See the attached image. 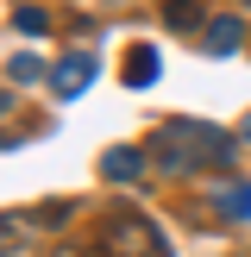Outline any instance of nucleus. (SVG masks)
Listing matches in <instances>:
<instances>
[{
    "mask_svg": "<svg viewBox=\"0 0 251 257\" xmlns=\"http://www.w3.org/2000/svg\"><path fill=\"white\" fill-rule=\"evenodd\" d=\"M107 251H113V257H170V251H163V238L151 232L145 220H119V226H113V238H107Z\"/></svg>",
    "mask_w": 251,
    "mask_h": 257,
    "instance_id": "3",
    "label": "nucleus"
},
{
    "mask_svg": "<svg viewBox=\"0 0 251 257\" xmlns=\"http://www.w3.org/2000/svg\"><path fill=\"white\" fill-rule=\"evenodd\" d=\"M238 44H245V19H238V13H220V19L201 25V50H207V57H232Z\"/></svg>",
    "mask_w": 251,
    "mask_h": 257,
    "instance_id": "4",
    "label": "nucleus"
},
{
    "mask_svg": "<svg viewBox=\"0 0 251 257\" xmlns=\"http://www.w3.org/2000/svg\"><path fill=\"white\" fill-rule=\"evenodd\" d=\"M138 170H145V151H132V145H113L107 157H100V176H107V182H132Z\"/></svg>",
    "mask_w": 251,
    "mask_h": 257,
    "instance_id": "6",
    "label": "nucleus"
},
{
    "mask_svg": "<svg viewBox=\"0 0 251 257\" xmlns=\"http://www.w3.org/2000/svg\"><path fill=\"white\" fill-rule=\"evenodd\" d=\"M44 25H50V19H44V7H19V13H13V32H32V38H38Z\"/></svg>",
    "mask_w": 251,
    "mask_h": 257,
    "instance_id": "10",
    "label": "nucleus"
},
{
    "mask_svg": "<svg viewBox=\"0 0 251 257\" xmlns=\"http://www.w3.org/2000/svg\"><path fill=\"white\" fill-rule=\"evenodd\" d=\"M163 19H170L176 32H195V25H207V19H201V7H195V0H170V7H163Z\"/></svg>",
    "mask_w": 251,
    "mask_h": 257,
    "instance_id": "9",
    "label": "nucleus"
},
{
    "mask_svg": "<svg viewBox=\"0 0 251 257\" xmlns=\"http://www.w3.org/2000/svg\"><path fill=\"white\" fill-rule=\"evenodd\" d=\"M220 213L226 220H251V182H226L220 188Z\"/></svg>",
    "mask_w": 251,
    "mask_h": 257,
    "instance_id": "7",
    "label": "nucleus"
},
{
    "mask_svg": "<svg viewBox=\"0 0 251 257\" xmlns=\"http://www.w3.org/2000/svg\"><path fill=\"white\" fill-rule=\"evenodd\" d=\"M88 82H94V57H88V50H69V57L50 63V94H57V100L88 94Z\"/></svg>",
    "mask_w": 251,
    "mask_h": 257,
    "instance_id": "2",
    "label": "nucleus"
},
{
    "mask_svg": "<svg viewBox=\"0 0 251 257\" xmlns=\"http://www.w3.org/2000/svg\"><path fill=\"white\" fill-rule=\"evenodd\" d=\"M44 75H50V69L32 57V50H19V57L7 63V82H19V88H25V82H44Z\"/></svg>",
    "mask_w": 251,
    "mask_h": 257,
    "instance_id": "8",
    "label": "nucleus"
},
{
    "mask_svg": "<svg viewBox=\"0 0 251 257\" xmlns=\"http://www.w3.org/2000/svg\"><path fill=\"white\" fill-rule=\"evenodd\" d=\"M157 69H163L157 44H132V50H126V88H151V82H157Z\"/></svg>",
    "mask_w": 251,
    "mask_h": 257,
    "instance_id": "5",
    "label": "nucleus"
},
{
    "mask_svg": "<svg viewBox=\"0 0 251 257\" xmlns=\"http://www.w3.org/2000/svg\"><path fill=\"white\" fill-rule=\"evenodd\" d=\"M238 138H245V145H251V113H245V119H238Z\"/></svg>",
    "mask_w": 251,
    "mask_h": 257,
    "instance_id": "11",
    "label": "nucleus"
},
{
    "mask_svg": "<svg viewBox=\"0 0 251 257\" xmlns=\"http://www.w3.org/2000/svg\"><path fill=\"white\" fill-rule=\"evenodd\" d=\"M151 157H157V170H170V176L220 170V163H232V138H226L220 125H201V119H170L157 132V145H151Z\"/></svg>",
    "mask_w": 251,
    "mask_h": 257,
    "instance_id": "1",
    "label": "nucleus"
}]
</instances>
